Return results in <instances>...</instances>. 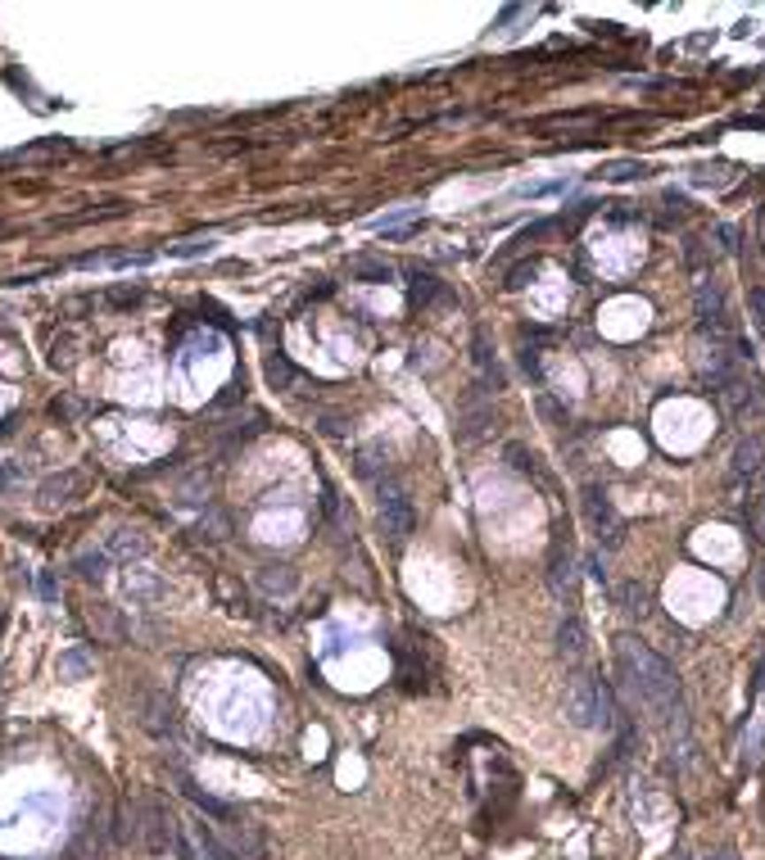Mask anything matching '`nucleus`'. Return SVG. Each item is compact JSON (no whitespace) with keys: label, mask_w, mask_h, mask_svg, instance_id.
Wrapping results in <instances>:
<instances>
[{"label":"nucleus","mask_w":765,"mask_h":860,"mask_svg":"<svg viewBox=\"0 0 765 860\" xmlns=\"http://www.w3.org/2000/svg\"><path fill=\"white\" fill-rule=\"evenodd\" d=\"M616 666L625 675V688L634 693V702L666 725L670 733V748H679L675 756L688 765L693 756V733H688V711H684V693H679V675L666 657H657L647 643H639L634 634H621L616 639Z\"/></svg>","instance_id":"nucleus-1"},{"label":"nucleus","mask_w":765,"mask_h":860,"mask_svg":"<svg viewBox=\"0 0 765 860\" xmlns=\"http://www.w3.org/2000/svg\"><path fill=\"white\" fill-rule=\"evenodd\" d=\"M566 720L576 729H611L616 725V697L607 684H598L593 675H570L566 680Z\"/></svg>","instance_id":"nucleus-2"},{"label":"nucleus","mask_w":765,"mask_h":860,"mask_svg":"<svg viewBox=\"0 0 765 860\" xmlns=\"http://www.w3.org/2000/svg\"><path fill=\"white\" fill-rule=\"evenodd\" d=\"M177 833H181V825L168 815V806H164L159 797H145V802L136 806V838H141V847H145L149 856H168V851H177Z\"/></svg>","instance_id":"nucleus-3"},{"label":"nucleus","mask_w":765,"mask_h":860,"mask_svg":"<svg viewBox=\"0 0 765 860\" xmlns=\"http://www.w3.org/2000/svg\"><path fill=\"white\" fill-rule=\"evenodd\" d=\"M585 517H589L593 534L607 543V549H621V539H625V521L616 517V507H611V498H607L598 485H589V489H585Z\"/></svg>","instance_id":"nucleus-4"},{"label":"nucleus","mask_w":765,"mask_h":860,"mask_svg":"<svg viewBox=\"0 0 765 860\" xmlns=\"http://www.w3.org/2000/svg\"><path fill=\"white\" fill-rule=\"evenodd\" d=\"M87 485H91V476L78 472V466H68V472H55V476H46L42 485H36V503L42 507H68V503H78L87 494Z\"/></svg>","instance_id":"nucleus-5"},{"label":"nucleus","mask_w":765,"mask_h":860,"mask_svg":"<svg viewBox=\"0 0 765 860\" xmlns=\"http://www.w3.org/2000/svg\"><path fill=\"white\" fill-rule=\"evenodd\" d=\"M380 530L390 534V543L399 549V543H408L412 539V530H417V517H412V503H408V494L403 489H390L386 498H380Z\"/></svg>","instance_id":"nucleus-6"},{"label":"nucleus","mask_w":765,"mask_h":860,"mask_svg":"<svg viewBox=\"0 0 765 860\" xmlns=\"http://www.w3.org/2000/svg\"><path fill=\"white\" fill-rule=\"evenodd\" d=\"M765 476V444L761 440H743L734 449V466H730V489L734 494H752V485Z\"/></svg>","instance_id":"nucleus-7"},{"label":"nucleus","mask_w":765,"mask_h":860,"mask_svg":"<svg viewBox=\"0 0 765 860\" xmlns=\"http://www.w3.org/2000/svg\"><path fill=\"white\" fill-rule=\"evenodd\" d=\"M132 716H136V725L145 733H155V738L172 733V702H168V693H141L132 702Z\"/></svg>","instance_id":"nucleus-8"},{"label":"nucleus","mask_w":765,"mask_h":860,"mask_svg":"<svg viewBox=\"0 0 765 860\" xmlns=\"http://www.w3.org/2000/svg\"><path fill=\"white\" fill-rule=\"evenodd\" d=\"M87 625L96 630V639H104V643H123L127 639V620L119 616V607H109V603H96L87 611Z\"/></svg>","instance_id":"nucleus-9"},{"label":"nucleus","mask_w":765,"mask_h":860,"mask_svg":"<svg viewBox=\"0 0 765 860\" xmlns=\"http://www.w3.org/2000/svg\"><path fill=\"white\" fill-rule=\"evenodd\" d=\"M186 829H190V838H195V847H200L209 860H241V851H236V847H226V842L213 833V825H204V819H190Z\"/></svg>","instance_id":"nucleus-10"},{"label":"nucleus","mask_w":765,"mask_h":860,"mask_svg":"<svg viewBox=\"0 0 765 860\" xmlns=\"http://www.w3.org/2000/svg\"><path fill=\"white\" fill-rule=\"evenodd\" d=\"M145 553H149V539H145L141 530H113V539H109V557L132 562V557H145Z\"/></svg>","instance_id":"nucleus-11"},{"label":"nucleus","mask_w":765,"mask_h":860,"mask_svg":"<svg viewBox=\"0 0 765 860\" xmlns=\"http://www.w3.org/2000/svg\"><path fill=\"white\" fill-rule=\"evenodd\" d=\"M557 652H562L566 661H580V657H585V625H580V616H566V620H562V630H557Z\"/></svg>","instance_id":"nucleus-12"},{"label":"nucleus","mask_w":765,"mask_h":860,"mask_svg":"<svg viewBox=\"0 0 765 860\" xmlns=\"http://www.w3.org/2000/svg\"><path fill=\"white\" fill-rule=\"evenodd\" d=\"M91 666H96V661H91L87 648H68V652L59 657V680H87Z\"/></svg>","instance_id":"nucleus-13"},{"label":"nucleus","mask_w":765,"mask_h":860,"mask_svg":"<svg viewBox=\"0 0 765 860\" xmlns=\"http://www.w3.org/2000/svg\"><path fill=\"white\" fill-rule=\"evenodd\" d=\"M181 793H186L190 802H195L204 815H213V819H236V810H232V806H226V802H218V797H209V793H200L195 784H190V779H181Z\"/></svg>","instance_id":"nucleus-14"},{"label":"nucleus","mask_w":765,"mask_h":860,"mask_svg":"<svg viewBox=\"0 0 765 860\" xmlns=\"http://www.w3.org/2000/svg\"><path fill=\"white\" fill-rule=\"evenodd\" d=\"M258 584H263L267 594H295L299 580H295L290 566H263V571H258Z\"/></svg>","instance_id":"nucleus-15"},{"label":"nucleus","mask_w":765,"mask_h":860,"mask_svg":"<svg viewBox=\"0 0 765 860\" xmlns=\"http://www.w3.org/2000/svg\"><path fill=\"white\" fill-rule=\"evenodd\" d=\"M653 168H647L643 159H616V164H607L598 177H607V181H634V177H647Z\"/></svg>","instance_id":"nucleus-16"},{"label":"nucleus","mask_w":765,"mask_h":860,"mask_svg":"<svg viewBox=\"0 0 765 860\" xmlns=\"http://www.w3.org/2000/svg\"><path fill=\"white\" fill-rule=\"evenodd\" d=\"M177 498H181V503H204V498H209V476H204V472L186 476V480L177 485Z\"/></svg>","instance_id":"nucleus-17"},{"label":"nucleus","mask_w":765,"mask_h":860,"mask_svg":"<svg viewBox=\"0 0 765 860\" xmlns=\"http://www.w3.org/2000/svg\"><path fill=\"white\" fill-rule=\"evenodd\" d=\"M621 607L630 611V616H643L647 611V589H643V584H621Z\"/></svg>","instance_id":"nucleus-18"},{"label":"nucleus","mask_w":765,"mask_h":860,"mask_svg":"<svg viewBox=\"0 0 765 860\" xmlns=\"http://www.w3.org/2000/svg\"><path fill=\"white\" fill-rule=\"evenodd\" d=\"M104 571H109V553H82L78 557V575L82 580H104Z\"/></svg>","instance_id":"nucleus-19"},{"label":"nucleus","mask_w":765,"mask_h":860,"mask_svg":"<svg viewBox=\"0 0 765 860\" xmlns=\"http://www.w3.org/2000/svg\"><path fill=\"white\" fill-rule=\"evenodd\" d=\"M267 380H272L277 389H286V385H295V367L281 354H272V358H267Z\"/></svg>","instance_id":"nucleus-20"},{"label":"nucleus","mask_w":765,"mask_h":860,"mask_svg":"<svg viewBox=\"0 0 765 860\" xmlns=\"http://www.w3.org/2000/svg\"><path fill=\"white\" fill-rule=\"evenodd\" d=\"M412 281H417V286H412V299H417V303H431V299L440 295V286H435V277H431V272H417Z\"/></svg>","instance_id":"nucleus-21"},{"label":"nucleus","mask_w":765,"mask_h":860,"mask_svg":"<svg viewBox=\"0 0 765 860\" xmlns=\"http://www.w3.org/2000/svg\"><path fill=\"white\" fill-rule=\"evenodd\" d=\"M172 856H177V860H209V856L195 847V838H190L186 825H181V833H177V851H172Z\"/></svg>","instance_id":"nucleus-22"},{"label":"nucleus","mask_w":765,"mask_h":860,"mask_svg":"<svg viewBox=\"0 0 765 860\" xmlns=\"http://www.w3.org/2000/svg\"><path fill=\"white\" fill-rule=\"evenodd\" d=\"M349 272H354V277H380V281H386V277H390V263H371V258H358V263H349Z\"/></svg>","instance_id":"nucleus-23"},{"label":"nucleus","mask_w":765,"mask_h":860,"mask_svg":"<svg viewBox=\"0 0 765 860\" xmlns=\"http://www.w3.org/2000/svg\"><path fill=\"white\" fill-rule=\"evenodd\" d=\"M200 530H209V539H226V534H232V521H226L222 512H209V517L200 521Z\"/></svg>","instance_id":"nucleus-24"},{"label":"nucleus","mask_w":765,"mask_h":860,"mask_svg":"<svg viewBox=\"0 0 765 860\" xmlns=\"http://www.w3.org/2000/svg\"><path fill=\"white\" fill-rule=\"evenodd\" d=\"M213 250V241H186V245H177V250H168L172 258H195V254H209Z\"/></svg>","instance_id":"nucleus-25"},{"label":"nucleus","mask_w":765,"mask_h":860,"mask_svg":"<svg viewBox=\"0 0 765 860\" xmlns=\"http://www.w3.org/2000/svg\"><path fill=\"white\" fill-rule=\"evenodd\" d=\"M747 303H752V312H756V326L765 331V290H752V295H747Z\"/></svg>","instance_id":"nucleus-26"},{"label":"nucleus","mask_w":765,"mask_h":860,"mask_svg":"<svg viewBox=\"0 0 765 860\" xmlns=\"http://www.w3.org/2000/svg\"><path fill=\"white\" fill-rule=\"evenodd\" d=\"M525 277H534V263H525V267H516L508 286H512V290H521V286H525Z\"/></svg>","instance_id":"nucleus-27"},{"label":"nucleus","mask_w":765,"mask_h":860,"mask_svg":"<svg viewBox=\"0 0 765 860\" xmlns=\"http://www.w3.org/2000/svg\"><path fill=\"white\" fill-rule=\"evenodd\" d=\"M109 299H113V303H136V299H141V290H113Z\"/></svg>","instance_id":"nucleus-28"},{"label":"nucleus","mask_w":765,"mask_h":860,"mask_svg":"<svg viewBox=\"0 0 765 860\" xmlns=\"http://www.w3.org/2000/svg\"><path fill=\"white\" fill-rule=\"evenodd\" d=\"M756 589H761V598H765V566L756 571Z\"/></svg>","instance_id":"nucleus-29"},{"label":"nucleus","mask_w":765,"mask_h":860,"mask_svg":"<svg viewBox=\"0 0 765 860\" xmlns=\"http://www.w3.org/2000/svg\"><path fill=\"white\" fill-rule=\"evenodd\" d=\"M707 860H738L734 851H720V856H707Z\"/></svg>","instance_id":"nucleus-30"},{"label":"nucleus","mask_w":765,"mask_h":860,"mask_svg":"<svg viewBox=\"0 0 765 860\" xmlns=\"http://www.w3.org/2000/svg\"><path fill=\"white\" fill-rule=\"evenodd\" d=\"M756 688H761V693H765V666H761V684H756Z\"/></svg>","instance_id":"nucleus-31"}]
</instances>
